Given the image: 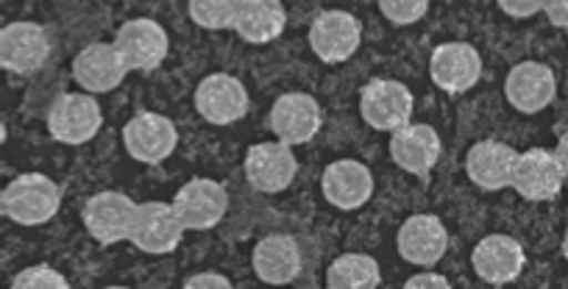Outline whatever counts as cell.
I'll list each match as a JSON object with an SVG mask.
<instances>
[{
  "label": "cell",
  "mask_w": 568,
  "mask_h": 289,
  "mask_svg": "<svg viewBox=\"0 0 568 289\" xmlns=\"http://www.w3.org/2000/svg\"><path fill=\"white\" fill-rule=\"evenodd\" d=\"M62 206V187L42 173H23L0 193V211L20 226H42Z\"/></svg>",
  "instance_id": "6da1fadb"
},
{
  "label": "cell",
  "mask_w": 568,
  "mask_h": 289,
  "mask_svg": "<svg viewBox=\"0 0 568 289\" xmlns=\"http://www.w3.org/2000/svg\"><path fill=\"white\" fill-rule=\"evenodd\" d=\"M101 103L90 92H64L48 112V134L62 145H84L101 131Z\"/></svg>",
  "instance_id": "7a4b0ae2"
},
{
  "label": "cell",
  "mask_w": 568,
  "mask_h": 289,
  "mask_svg": "<svg viewBox=\"0 0 568 289\" xmlns=\"http://www.w3.org/2000/svg\"><path fill=\"white\" fill-rule=\"evenodd\" d=\"M136 209H140V204L131 200L125 193L103 189V193H95L87 200L81 217H84V226L92 239H98L101 245H114L131 239Z\"/></svg>",
  "instance_id": "3957f363"
},
{
  "label": "cell",
  "mask_w": 568,
  "mask_h": 289,
  "mask_svg": "<svg viewBox=\"0 0 568 289\" xmlns=\"http://www.w3.org/2000/svg\"><path fill=\"white\" fill-rule=\"evenodd\" d=\"M114 48H118L129 73H134V70L136 73H151L168 59L171 40L156 20L134 18L120 25V31L114 34Z\"/></svg>",
  "instance_id": "277c9868"
},
{
  "label": "cell",
  "mask_w": 568,
  "mask_h": 289,
  "mask_svg": "<svg viewBox=\"0 0 568 289\" xmlns=\"http://www.w3.org/2000/svg\"><path fill=\"white\" fill-rule=\"evenodd\" d=\"M123 145L131 159L142 165H162L176 151L179 131L165 114L140 112L125 123Z\"/></svg>",
  "instance_id": "5b68a950"
},
{
  "label": "cell",
  "mask_w": 568,
  "mask_h": 289,
  "mask_svg": "<svg viewBox=\"0 0 568 289\" xmlns=\"http://www.w3.org/2000/svg\"><path fill=\"white\" fill-rule=\"evenodd\" d=\"M359 114L376 131L404 128L413 120V92L402 81H368L359 92Z\"/></svg>",
  "instance_id": "8992f818"
},
{
  "label": "cell",
  "mask_w": 568,
  "mask_h": 289,
  "mask_svg": "<svg viewBox=\"0 0 568 289\" xmlns=\"http://www.w3.org/2000/svg\"><path fill=\"white\" fill-rule=\"evenodd\" d=\"M51 56V37L40 23L18 20L0 31V64L9 73H37Z\"/></svg>",
  "instance_id": "52a82bcc"
},
{
  "label": "cell",
  "mask_w": 568,
  "mask_h": 289,
  "mask_svg": "<svg viewBox=\"0 0 568 289\" xmlns=\"http://www.w3.org/2000/svg\"><path fill=\"white\" fill-rule=\"evenodd\" d=\"M271 131L284 145H307L324 123V109L307 92H284L271 109Z\"/></svg>",
  "instance_id": "ba28073f"
},
{
  "label": "cell",
  "mask_w": 568,
  "mask_h": 289,
  "mask_svg": "<svg viewBox=\"0 0 568 289\" xmlns=\"http://www.w3.org/2000/svg\"><path fill=\"white\" fill-rule=\"evenodd\" d=\"M187 228L179 220L173 204H162V200H149L140 204L134 220V231H131L129 242L140 248L142 254L151 256H168L179 248Z\"/></svg>",
  "instance_id": "9c48e42d"
},
{
  "label": "cell",
  "mask_w": 568,
  "mask_h": 289,
  "mask_svg": "<svg viewBox=\"0 0 568 289\" xmlns=\"http://www.w3.org/2000/svg\"><path fill=\"white\" fill-rule=\"evenodd\" d=\"M173 209L187 231H210L226 217L229 193L212 178H193L176 193Z\"/></svg>",
  "instance_id": "30bf717a"
},
{
  "label": "cell",
  "mask_w": 568,
  "mask_h": 289,
  "mask_svg": "<svg viewBox=\"0 0 568 289\" xmlns=\"http://www.w3.org/2000/svg\"><path fill=\"white\" fill-rule=\"evenodd\" d=\"M245 178L256 193L276 195L291 187L298 173V162L291 145L284 142H260L245 154Z\"/></svg>",
  "instance_id": "8fae6325"
},
{
  "label": "cell",
  "mask_w": 568,
  "mask_h": 289,
  "mask_svg": "<svg viewBox=\"0 0 568 289\" xmlns=\"http://www.w3.org/2000/svg\"><path fill=\"white\" fill-rule=\"evenodd\" d=\"M195 109L206 123L232 125L248 112V92L234 75L212 73L195 86Z\"/></svg>",
  "instance_id": "7c38bea8"
},
{
  "label": "cell",
  "mask_w": 568,
  "mask_h": 289,
  "mask_svg": "<svg viewBox=\"0 0 568 289\" xmlns=\"http://www.w3.org/2000/svg\"><path fill=\"white\" fill-rule=\"evenodd\" d=\"M363 40V25L354 14L348 12H321L310 25V45H313L315 56L326 64L346 62L354 56Z\"/></svg>",
  "instance_id": "4fadbf2b"
},
{
  "label": "cell",
  "mask_w": 568,
  "mask_h": 289,
  "mask_svg": "<svg viewBox=\"0 0 568 289\" xmlns=\"http://www.w3.org/2000/svg\"><path fill=\"white\" fill-rule=\"evenodd\" d=\"M483 75V59L479 51L468 42H444L435 48L429 59V79L444 92L460 95L468 92Z\"/></svg>",
  "instance_id": "5bb4252c"
},
{
  "label": "cell",
  "mask_w": 568,
  "mask_h": 289,
  "mask_svg": "<svg viewBox=\"0 0 568 289\" xmlns=\"http://www.w3.org/2000/svg\"><path fill=\"white\" fill-rule=\"evenodd\" d=\"M440 151H444V145H440V136L433 125L407 123L404 128L393 131L390 136V159L402 171L418 178L429 176V171L438 165Z\"/></svg>",
  "instance_id": "9a60e30c"
},
{
  "label": "cell",
  "mask_w": 568,
  "mask_h": 289,
  "mask_svg": "<svg viewBox=\"0 0 568 289\" xmlns=\"http://www.w3.org/2000/svg\"><path fill=\"white\" fill-rule=\"evenodd\" d=\"M125 75H129V68L120 59L114 42H92L73 59L75 84L84 86L90 95H103V92L118 90Z\"/></svg>",
  "instance_id": "2e32d148"
},
{
  "label": "cell",
  "mask_w": 568,
  "mask_h": 289,
  "mask_svg": "<svg viewBox=\"0 0 568 289\" xmlns=\"http://www.w3.org/2000/svg\"><path fill=\"white\" fill-rule=\"evenodd\" d=\"M321 193L335 209L354 211L368 204L374 195V176L357 159L332 162L321 176Z\"/></svg>",
  "instance_id": "e0dca14e"
},
{
  "label": "cell",
  "mask_w": 568,
  "mask_h": 289,
  "mask_svg": "<svg viewBox=\"0 0 568 289\" xmlns=\"http://www.w3.org/2000/svg\"><path fill=\"white\" fill-rule=\"evenodd\" d=\"M518 165V151L496 140L477 142L466 156V173L485 193H499L513 187V173Z\"/></svg>",
  "instance_id": "ac0fdd59"
},
{
  "label": "cell",
  "mask_w": 568,
  "mask_h": 289,
  "mask_svg": "<svg viewBox=\"0 0 568 289\" xmlns=\"http://www.w3.org/2000/svg\"><path fill=\"white\" fill-rule=\"evenodd\" d=\"M562 176L555 154L544 148H529L518 154L516 173H513V189L527 200H551L560 195Z\"/></svg>",
  "instance_id": "d6986e66"
},
{
  "label": "cell",
  "mask_w": 568,
  "mask_h": 289,
  "mask_svg": "<svg viewBox=\"0 0 568 289\" xmlns=\"http://www.w3.org/2000/svg\"><path fill=\"white\" fill-rule=\"evenodd\" d=\"M524 261H527V256H524L521 242L507 237V234H490V237L479 239V245L471 254L474 272L485 283L516 281L524 270Z\"/></svg>",
  "instance_id": "ffe728a7"
},
{
  "label": "cell",
  "mask_w": 568,
  "mask_h": 289,
  "mask_svg": "<svg viewBox=\"0 0 568 289\" xmlns=\"http://www.w3.org/2000/svg\"><path fill=\"white\" fill-rule=\"evenodd\" d=\"M557 81L546 64L540 62H521L507 73L505 95L513 109L524 114H535L555 101Z\"/></svg>",
  "instance_id": "44dd1931"
},
{
  "label": "cell",
  "mask_w": 568,
  "mask_h": 289,
  "mask_svg": "<svg viewBox=\"0 0 568 289\" xmlns=\"http://www.w3.org/2000/svg\"><path fill=\"white\" fill-rule=\"evenodd\" d=\"M446 245H449V234H446L444 220L435 215H413L398 228V254L413 265H435L444 259Z\"/></svg>",
  "instance_id": "7402d4cb"
},
{
  "label": "cell",
  "mask_w": 568,
  "mask_h": 289,
  "mask_svg": "<svg viewBox=\"0 0 568 289\" xmlns=\"http://www.w3.org/2000/svg\"><path fill=\"white\" fill-rule=\"evenodd\" d=\"M251 265L260 281L265 283H291L302 272V248L287 234H267L256 242L251 254Z\"/></svg>",
  "instance_id": "603a6c76"
},
{
  "label": "cell",
  "mask_w": 568,
  "mask_h": 289,
  "mask_svg": "<svg viewBox=\"0 0 568 289\" xmlns=\"http://www.w3.org/2000/svg\"><path fill=\"white\" fill-rule=\"evenodd\" d=\"M284 25H287V12L278 0H240L232 31L240 40L265 45L282 34Z\"/></svg>",
  "instance_id": "cb8c5ba5"
},
{
  "label": "cell",
  "mask_w": 568,
  "mask_h": 289,
  "mask_svg": "<svg viewBox=\"0 0 568 289\" xmlns=\"http://www.w3.org/2000/svg\"><path fill=\"white\" fill-rule=\"evenodd\" d=\"M379 265L374 256L346 254L337 256L326 270V287L329 289H374L379 287Z\"/></svg>",
  "instance_id": "d4e9b609"
},
{
  "label": "cell",
  "mask_w": 568,
  "mask_h": 289,
  "mask_svg": "<svg viewBox=\"0 0 568 289\" xmlns=\"http://www.w3.org/2000/svg\"><path fill=\"white\" fill-rule=\"evenodd\" d=\"M240 0H190V20L206 31L232 29L237 18Z\"/></svg>",
  "instance_id": "484cf974"
},
{
  "label": "cell",
  "mask_w": 568,
  "mask_h": 289,
  "mask_svg": "<svg viewBox=\"0 0 568 289\" xmlns=\"http://www.w3.org/2000/svg\"><path fill=\"white\" fill-rule=\"evenodd\" d=\"M12 289H70V281L51 265H37L29 270H20L12 278Z\"/></svg>",
  "instance_id": "4316f807"
},
{
  "label": "cell",
  "mask_w": 568,
  "mask_h": 289,
  "mask_svg": "<svg viewBox=\"0 0 568 289\" xmlns=\"http://www.w3.org/2000/svg\"><path fill=\"white\" fill-rule=\"evenodd\" d=\"M379 9L390 23L409 25L429 12V3L426 0H382Z\"/></svg>",
  "instance_id": "83f0119b"
},
{
  "label": "cell",
  "mask_w": 568,
  "mask_h": 289,
  "mask_svg": "<svg viewBox=\"0 0 568 289\" xmlns=\"http://www.w3.org/2000/svg\"><path fill=\"white\" fill-rule=\"evenodd\" d=\"M184 289H232V281L221 272H199L184 281Z\"/></svg>",
  "instance_id": "f1b7e54d"
},
{
  "label": "cell",
  "mask_w": 568,
  "mask_h": 289,
  "mask_svg": "<svg viewBox=\"0 0 568 289\" xmlns=\"http://www.w3.org/2000/svg\"><path fill=\"white\" fill-rule=\"evenodd\" d=\"M404 289H449V281L438 272H420V276L404 281Z\"/></svg>",
  "instance_id": "f546056e"
},
{
  "label": "cell",
  "mask_w": 568,
  "mask_h": 289,
  "mask_svg": "<svg viewBox=\"0 0 568 289\" xmlns=\"http://www.w3.org/2000/svg\"><path fill=\"white\" fill-rule=\"evenodd\" d=\"M544 12L546 18L551 20V25H557V29H568V0H546Z\"/></svg>",
  "instance_id": "4dcf8cb0"
},
{
  "label": "cell",
  "mask_w": 568,
  "mask_h": 289,
  "mask_svg": "<svg viewBox=\"0 0 568 289\" xmlns=\"http://www.w3.org/2000/svg\"><path fill=\"white\" fill-rule=\"evenodd\" d=\"M501 12L513 14V18H529V14L540 12L544 3H513V0H499Z\"/></svg>",
  "instance_id": "1f68e13d"
},
{
  "label": "cell",
  "mask_w": 568,
  "mask_h": 289,
  "mask_svg": "<svg viewBox=\"0 0 568 289\" xmlns=\"http://www.w3.org/2000/svg\"><path fill=\"white\" fill-rule=\"evenodd\" d=\"M555 159H557V165H560L562 176L568 178V131H566V134L560 136V142H557V148H555Z\"/></svg>",
  "instance_id": "d6a6232c"
},
{
  "label": "cell",
  "mask_w": 568,
  "mask_h": 289,
  "mask_svg": "<svg viewBox=\"0 0 568 289\" xmlns=\"http://www.w3.org/2000/svg\"><path fill=\"white\" fill-rule=\"evenodd\" d=\"M562 256H566V261H568V231H566V239H562Z\"/></svg>",
  "instance_id": "836d02e7"
}]
</instances>
